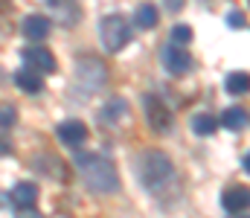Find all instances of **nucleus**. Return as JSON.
I'll use <instances>...</instances> for the list:
<instances>
[{
  "label": "nucleus",
  "mask_w": 250,
  "mask_h": 218,
  "mask_svg": "<svg viewBox=\"0 0 250 218\" xmlns=\"http://www.w3.org/2000/svg\"><path fill=\"white\" fill-rule=\"evenodd\" d=\"M76 169L82 175V180L93 189V192H117L120 189V175L117 166L93 151H79L76 154Z\"/></svg>",
  "instance_id": "obj_1"
},
{
  "label": "nucleus",
  "mask_w": 250,
  "mask_h": 218,
  "mask_svg": "<svg viewBox=\"0 0 250 218\" xmlns=\"http://www.w3.org/2000/svg\"><path fill=\"white\" fill-rule=\"evenodd\" d=\"M134 169H137L140 183H143L148 192H160V189H166V186L175 180V166H172V160H169L160 148H146V151H140Z\"/></svg>",
  "instance_id": "obj_2"
},
{
  "label": "nucleus",
  "mask_w": 250,
  "mask_h": 218,
  "mask_svg": "<svg viewBox=\"0 0 250 218\" xmlns=\"http://www.w3.org/2000/svg\"><path fill=\"white\" fill-rule=\"evenodd\" d=\"M99 38H102V44H105L108 53H120L131 41V26H128V20H125L123 15H108L99 23Z\"/></svg>",
  "instance_id": "obj_3"
},
{
  "label": "nucleus",
  "mask_w": 250,
  "mask_h": 218,
  "mask_svg": "<svg viewBox=\"0 0 250 218\" xmlns=\"http://www.w3.org/2000/svg\"><path fill=\"white\" fill-rule=\"evenodd\" d=\"M143 111H146V122L151 125V131H157V134H169V131H172L175 117H172L169 105H166L160 96H154V93L143 96Z\"/></svg>",
  "instance_id": "obj_4"
},
{
  "label": "nucleus",
  "mask_w": 250,
  "mask_h": 218,
  "mask_svg": "<svg viewBox=\"0 0 250 218\" xmlns=\"http://www.w3.org/2000/svg\"><path fill=\"white\" fill-rule=\"evenodd\" d=\"M105 81H108V70H105V64L99 59H90L87 56V59H82L76 64V84L84 93H96Z\"/></svg>",
  "instance_id": "obj_5"
},
{
  "label": "nucleus",
  "mask_w": 250,
  "mask_h": 218,
  "mask_svg": "<svg viewBox=\"0 0 250 218\" xmlns=\"http://www.w3.org/2000/svg\"><path fill=\"white\" fill-rule=\"evenodd\" d=\"M163 67L172 73V76H184V73L192 70V56H189L184 47L169 44V47H163Z\"/></svg>",
  "instance_id": "obj_6"
},
{
  "label": "nucleus",
  "mask_w": 250,
  "mask_h": 218,
  "mask_svg": "<svg viewBox=\"0 0 250 218\" xmlns=\"http://www.w3.org/2000/svg\"><path fill=\"white\" fill-rule=\"evenodd\" d=\"M250 204V192L248 186H227L224 192H221V207L230 213V216H239V213H245Z\"/></svg>",
  "instance_id": "obj_7"
},
{
  "label": "nucleus",
  "mask_w": 250,
  "mask_h": 218,
  "mask_svg": "<svg viewBox=\"0 0 250 218\" xmlns=\"http://www.w3.org/2000/svg\"><path fill=\"white\" fill-rule=\"evenodd\" d=\"M23 61L29 64V70H41V73L56 70V56L47 47H26L23 50Z\"/></svg>",
  "instance_id": "obj_8"
},
{
  "label": "nucleus",
  "mask_w": 250,
  "mask_h": 218,
  "mask_svg": "<svg viewBox=\"0 0 250 218\" xmlns=\"http://www.w3.org/2000/svg\"><path fill=\"white\" fill-rule=\"evenodd\" d=\"M59 140L67 145H82L84 140H87V125L84 122H79V119H67V122H62L59 125Z\"/></svg>",
  "instance_id": "obj_9"
},
{
  "label": "nucleus",
  "mask_w": 250,
  "mask_h": 218,
  "mask_svg": "<svg viewBox=\"0 0 250 218\" xmlns=\"http://www.w3.org/2000/svg\"><path fill=\"white\" fill-rule=\"evenodd\" d=\"M23 35H26L29 41H44V38L50 35V18H44V15H29V18L23 20Z\"/></svg>",
  "instance_id": "obj_10"
},
{
  "label": "nucleus",
  "mask_w": 250,
  "mask_h": 218,
  "mask_svg": "<svg viewBox=\"0 0 250 218\" xmlns=\"http://www.w3.org/2000/svg\"><path fill=\"white\" fill-rule=\"evenodd\" d=\"M12 201H15V207H32L35 201H38V186L35 183H18L15 189H12Z\"/></svg>",
  "instance_id": "obj_11"
},
{
  "label": "nucleus",
  "mask_w": 250,
  "mask_h": 218,
  "mask_svg": "<svg viewBox=\"0 0 250 218\" xmlns=\"http://www.w3.org/2000/svg\"><path fill=\"white\" fill-rule=\"evenodd\" d=\"M157 20H160L157 6H151V3L137 6V12H134V23H137L140 29H154V26H157Z\"/></svg>",
  "instance_id": "obj_12"
},
{
  "label": "nucleus",
  "mask_w": 250,
  "mask_h": 218,
  "mask_svg": "<svg viewBox=\"0 0 250 218\" xmlns=\"http://www.w3.org/2000/svg\"><path fill=\"white\" fill-rule=\"evenodd\" d=\"M15 84H18L23 93H41V87H44L41 76L35 70H18L15 73Z\"/></svg>",
  "instance_id": "obj_13"
},
{
  "label": "nucleus",
  "mask_w": 250,
  "mask_h": 218,
  "mask_svg": "<svg viewBox=\"0 0 250 218\" xmlns=\"http://www.w3.org/2000/svg\"><path fill=\"white\" fill-rule=\"evenodd\" d=\"M221 122H224V128H230V131H242V128L248 125V111H245V108H227L224 117H221Z\"/></svg>",
  "instance_id": "obj_14"
},
{
  "label": "nucleus",
  "mask_w": 250,
  "mask_h": 218,
  "mask_svg": "<svg viewBox=\"0 0 250 218\" xmlns=\"http://www.w3.org/2000/svg\"><path fill=\"white\" fill-rule=\"evenodd\" d=\"M215 128H218L215 117H209V114H195V117H192V131H195V134L209 137V134H215Z\"/></svg>",
  "instance_id": "obj_15"
},
{
  "label": "nucleus",
  "mask_w": 250,
  "mask_h": 218,
  "mask_svg": "<svg viewBox=\"0 0 250 218\" xmlns=\"http://www.w3.org/2000/svg\"><path fill=\"white\" fill-rule=\"evenodd\" d=\"M248 73H230L227 76V81H224V90L227 93H233V96H239V93H248Z\"/></svg>",
  "instance_id": "obj_16"
},
{
  "label": "nucleus",
  "mask_w": 250,
  "mask_h": 218,
  "mask_svg": "<svg viewBox=\"0 0 250 218\" xmlns=\"http://www.w3.org/2000/svg\"><path fill=\"white\" fill-rule=\"evenodd\" d=\"M172 41H175L178 47L189 44V41H192V26H187V23H178V26L172 29Z\"/></svg>",
  "instance_id": "obj_17"
},
{
  "label": "nucleus",
  "mask_w": 250,
  "mask_h": 218,
  "mask_svg": "<svg viewBox=\"0 0 250 218\" xmlns=\"http://www.w3.org/2000/svg\"><path fill=\"white\" fill-rule=\"evenodd\" d=\"M125 108H128L125 99H111L108 108H105V117H108V119H120V117H125Z\"/></svg>",
  "instance_id": "obj_18"
},
{
  "label": "nucleus",
  "mask_w": 250,
  "mask_h": 218,
  "mask_svg": "<svg viewBox=\"0 0 250 218\" xmlns=\"http://www.w3.org/2000/svg\"><path fill=\"white\" fill-rule=\"evenodd\" d=\"M18 119V111L15 105H0V128H12Z\"/></svg>",
  "instance_id": "obj_19"
},
{
  "label": "nucleus",
  "mask_w": 250,
  "mask_h": 218,
  "mask_svg": "<svg viewBox=\"0 0 250 218\" xmlns=\"http://www.w3.org/2000/svg\"><path fill=\"white\" fill-rule=\"evenodd\" d=\"M227 23H230L233 29H245V26H248V18H245L242 9H233V12L227 15Z\"/></svg>",
  "instance_id": "obj_20"
},
{
  "label": "nucleus",
  "mask_w": 250,
  "mask_h": 218,
  "mask_svg": "<svg viewBox=\"0 0 250 218\" xmlns=\"http://www.w3.org/2000/svg\"><path fill=\"white\" fill-rule=\"evenodd\" d=\"M15 218H44V216H41V213L35 210V204H32V207H18Z\"/></svg>",
  "instance_id": "obj_21"
},
{
  "label": "nucleus",
  "mask_w": 250,
  "mask_h": 218,
  "mask_svg": "<svg viewBox=\"0 0 250 218\" xmlns=\"http://www.w3.org/2000/svg\"><path fill=\"white\" fill-rule=\"evenodd\" d=\"M184 3H187V0H163V6H166L169 12H181V9H184Z\"/></svg>",
  "instance_id": "obj_22"
},
{
  "label": "nucleus",
  "mask_w": 250,
  "mask_h": 218,
  "mask_svg": "<svg viewBox=\"0 0 250 218\" xmlns=\"http://www.w3.org/2000/svg\"><path fill=\"white\" fill-rule=\"evenodd\" d=\"M9 151H12V145H9V143H3V140H0V154H9Z\"/></svg>",
  "instance_id": "obj_23"
}]
</instances>
